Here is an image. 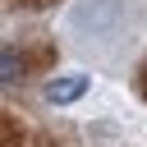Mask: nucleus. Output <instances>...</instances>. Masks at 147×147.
I'll return each instance as SVG.
<instances>
[{"mask_svg":"<svg viewBox=\"0 0 147 147\" xmlns=\"http://www.w3.org/2000/svg\"><path fill=\"white\" fill-rule=\"evenodd\" d=\"M0 78H5V87L23 78V55H18L14 46H5V51H0Z\"/></svg>","mask_w":147,"mask_h":147,"instance_id":"f03ea898","label":"nucleus"},{"mask_svg":"<svg viewBox=\"0 0 147 147\" xmlns=\"http://www.w3.org/2000/svg\"><path fill=\"white\" fill-rule=\"evenodd\" d=\"M87 92V74H64V78H51L46 83V101L51 106H69Z\"/></svg>","mask_w":147,"mask_h":147,"instance_id":"f257e3e1","label":"nucleus"},{"mask_svg":"<svg viewBox=\"0 0 147 147\" xmlns=\"http://www.w3.org/2000/svg\"><path fill=\"white\" fill-rule=\"evenodd\" d=\"M138 87H142V96H147V69H142V78H138Z\"/></svg>","mask_w":147,"mask_h":147,"instance_id":"7ed1b4c3","label":"nucleus"}]
</instances>
